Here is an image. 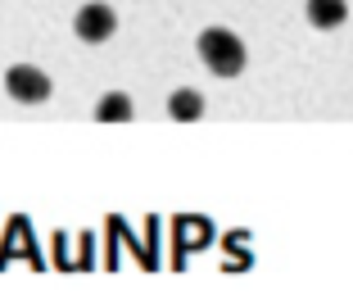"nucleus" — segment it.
Listing matches in <instances>:
<instances>
[{
  "label": "nucleus",
  "mask_w": 353,
  "mask_h": 304,
  "mask_svg": "<svg viewBox=\"0 0 353 304\" xmlns=\"http://www.w3.org/2000/svg\"><path fill=\"white\" fill-rule=\"evenodd\" d=\"M195 46H199V59H204L208 73H218V77H240L245 73V41H240L236 32L204 28Z\"/></svg>",
  "instance_id": "obj_1"
},
{
  "label": "nucleus",
  "mask_w": 353,
  "mask_h": 304,
  "mask_svg": "<svg viewBox=\"0 0 353 304\" xmlns=\"http://www.w3.org/2000/svg\"><path fill=\"white\" fill-rule=\"evenodd\" d=\"M5 91H10L19 105H41V100H50L54 82L37 68V64H14L10 73H5Z\"/></svg>",
  "instance_id": "obj_2"
},
{
  "label": "nucleus",
  "mask_w": 353,
  "mask_h": 304,
  "mask_svg": "<svg viewBox=\"0 0 353 304\" xmlns=\"http://www.w3.org/2000/svg\"><path fill=\"white\" fill-rule=\"evenodd\" d=\"M114 28H118V14L109 10V5H100V0H95V5H82V10H77V19H73V32L82 37L86 46L109 41V37H114Z\"/></svg>",
  "instance_id": "obj_3"
},
{
  "label": "nucleus",
  "mask_w": 353,
  "mask_h": 304,
  "mask_svg": "<svg viewBox=\"0 0 353 304\" xmlns=\"http://www.w3.org/2000/svg\"><path fill=\"white\" fill-rule=\"evenodd\" d=\"M303 14H308L312 28L331 32V28H344V19H349V5H344V0H308V5H303Z\"/></svg>",
  "instance_id": "obj_4"
},
{
  "label": "nucleus",
  "mask_w": 353,
  "mask_h": 304,
  "mask_svg": "<svg viewBox=\"0 0 353 304\" xmlns=\"http://www.w3.org/2000/svg\"><path fill=\"white\" fill-rule=\"evenodd\" d=\"M168 114H172L176 123H195V118L204 114V95H199L195 86H181V91H172V100H168Z\"/></svg>",
  "instance_id": "obj_5"
},
{
  "label": "nucleus",
  "mask_w": 353,
  "mask_h": 304,
  "mask_svg": "<svg viewBox=\"0 0 353 304\" xmlns=\"http://www.w3.org/2000/svg\"><path fill=\"white\" fill-rule=\"evenodd\" d=\"M132 95H123V91H109L100 100V105H95V123H132Z\"/></svg>",
  "instance_id": "obj_6"
}]
</instances>
